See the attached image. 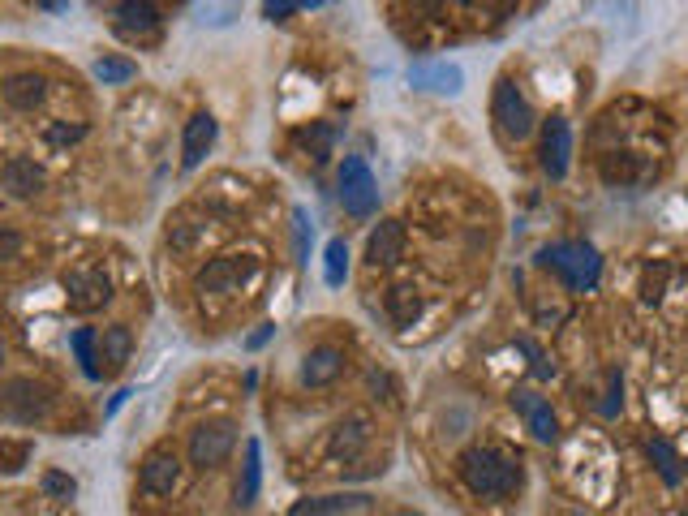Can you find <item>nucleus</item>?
Listing matches in <instances>:
<instances>
[{
	"mask_svg": "<svg viewBox=\"0 0 688 516\" xmlns=\"http://www.w3.org/2000/svg\"><path fill=\"white\" fill-rule=\"evenodd\" d=\"M43 5H48V9H61V5H65V0H43Z\"/></svg>",
	"mask_w": 688,
	"mask_h": 516,
	"instance_id": "obj_39",
	"label": "nucleus"
},
{
	"mask_svg": "<svg viewBox=\"0 0 688 516\" xmlns=\"http://www.w3.org/2000/svg\"><path fill=\"white\" fill-rule=\"evenodd\" d=\"M400 254H405V224L400 220H379L375 233L366 241V258L375 267H392L400 263Z\"/></svg>",
	"mask_w": 688,
	"mask_h": 516,
	"instance_id": "obj_15",
	"label": "nucleus"
},
{
	"mask_svg": "<svg viewBox=\"0 0 688 516\" xmlns=\"http://www.w3.org/2000/svg\"><path fill=\"white\" fill-rule=\"evenodd\" d=\"M0 362H5V340H0Z\"/></svg>",
	"mask_w": 688,
	"mask_h": 516,
	"instance_id": "obj_40",
	"label": "nucleus"
},
{
	"mask_svg": "<svg viewBox=\"0 0 688 516\" xmlns=\"http://www.w3.org/2000/svg\"><path fill=\"white\" fill-rule=\"evenodd\" d=\"M491 108H495V121H499V129H504L508 138H529L534 134V125H538V117H534V108H529V99L521 95V86H516L512 78H504L495 86V99H491Z\"/></svg>",
	"mask_w": 688,
	"mask_h": 516,
	"instance_id": "obj_6",
	"label": "nucleus"
},
{
	"mask_svg": "<svg viewBox=\"0 0 688 516\" xmlns=\"http://www.w3.org/2000/svg\"><path fill=\"white\" fill-rule=\"evenodd\" d=\"M43 168L31 160V155H9L5 168H0V190L9 198H35L43 190Z\"/></svg>",
	"mask_w": 688,
	"mask_h": 516,
	"instance_id": "obj_12",
	"label": "nucleus"
},
{
	"mask_svg": "<svg viewBox=\"0 0 688 516\" xmlns=\"http://www.w3.org/2000/svg\"><path fill=\"white\" fill-rule=\"evenodd\" d=\"M43 495H48V499H74L78 482L69 478V473H61V469H48V473H43Z\"/></svg>",
	"mask_w": 688,
	"mask_h": 516,
	"instance_id": "obj_29",
	"label": "nucleus"
},
{
	"mask_svg": "<svg viewBox=\"0 0 688 516\" xmlns=\"http://www.w3.org/2000/svg\"><path fill=\"white\" fill-rule=\"evenodd\" d=\"M624 383H620V375H611V396H607V405H602V413H607V418H615V413H620V405H624Z\"/></svg>",
	"mask_w": 688,
	"mask_h": 516,
	"instance_id": "obj_35",
	"label": "nucleus"
},
{
	"mask_svg": "<svg viewBox=\"0 0 688 516\" xmlns=\"http://www.w3.org/2000/svg\"><path fill=\"white\" fill-rule=\"evenodd\" d=\"M112 18H117L121 35H155L160 31V9H155L151 0H121V5L112 9Z\"/></svg>",
	"mask_w": 688,
	"mask_h": 516,
	"instance_id": "obj_17",
	"label": "nucleus"
},
{
	"mask_svg": "<svg viewBox=\"0 0 688 516\" xmlns=\"http://www.w3.org/2000/svg\"><path fill=\"white\" fill-rule=\"evenodd\" d=\"M366 443H370V422L362 413H353V418H344L332 435V461H353Z\"/></svg>",
	"mask_w": 688,
	"mask_h": 516,
	"instance_id": "obj_20",
	"label": "nucleus"
},
{
	"mask_svg": "<svg viewBox=\"0 0 688 516\" xmlns=\"http://www.w3.org/2000/svg\"><path fill=\"white\" fill-rule=\"evenodd\" d=\"M237 448V426L228 418H211L198 422L190 430V465L194 469H215L228 461V452Z\"/></svg>",
	"mask_w": 688,
	"mask_h": 516,
	"instance_id": "obj_4",
	"label": "nucleus"
},
{
	"mask_svg": "<svg viewBox=\"0 0 688 516\" xmlns=\"http://www.w3.org/2000/svg\"><path fill=\"white\" fill-rule=\"evenodd\" d=\"M370 508V495H314V499H297L289 516H349Z\"/></svg>",
	"mask_w": 688,
	"mask_h": 516,
	"instance_id": "obj_18",
	"label": "nucleus"
},
{
	"mask_svg": "<svg viewBox=\"0 0 688 516\" xmlns=\"http://www.w3.org/2000/svg\"><path fill=\"white\" fill-rule=\"evenodd\" d=\"M22 246H26V241H22V233H18V228L0 224V263H13V258L22 254Z\"/></svg>",
	"mask_w": 688,
	"mask_h": 516,
	"instance_id": "obj_31",
	"label": "nucleus"
},
{
	"mask_svg": "<svg viewBox=\"0 0 688 516\" xmlns=\"http://www.w3.org/2000/svg\"><path fill=\"white\" fill-rule=\"evenodd\" d=\"M650 456L658 461V473H663V482H667V486H676V482H680V465H676V452H671L663 439H650Z\"/></svg>",
	"mask_w": 688,
	"mask_h": 516,
	"instance_id": "obj_28",
	"label": "nucleus"
},
{
	"mask_svg": "<svg viewBox=\"0 0 688 516\" xmlns=\"http://www.w3.org/2000/svg\"><path fill=\"white\" fill-rule=\"evenodd\" d=\"M129 353H134V332H129L125 323H112L99 332V362H104L108 375L129 362Z\"/></svg>",
	"mask_w": 688,
	"mask_h": 516,
	"instance_id": "obj_21",
	"label": "nucleus"
},
{
	"mask_svg": "<svg viewBox=\"0 0 688 516\" xmlns=\"http://www.w3.org/2000/svg\"><path fill=\"white\" fill-rule=\"evenodd\" d=\"M344 370V353L332 344H319V349L306 353V366H301V383L306 387H327Z\"/></svg>",
	"mask_w": 688,
	"mask_h": 516,
	"instance_id": "obj_19",
	"label": "nucleus"
},
{
	"mask_svg": "<svg viewBox=\"0 0 688 516\" xmlns=\"http://www.w3.org/2000/svg\"><path fill=\"white\" fill-rule=\"evenodd\" d=\"M52 409V387L35 379H9L0 387V413L13 422H43Z\"/></svg>",
	"mask_w": 688,
	"mask_h": 516,
	"instance_id": "obj_5",
	"label": "nucleus"
},
{
	"mask_svg": "<svg viewBox=\"0 0 688 516\" xmlns=\"http://www.w3.org/2000/svg\"><path fill=\"white\" fill-rule=\"evenodd\" d=\"M297 9H301V0H263V18L267 22H284V18H293Z\"/></svg>",
	"mask_w": 688,
	"mask_h": 516,
	"instance_id": "obj_33",
	"label": "nucleus"
},
{
	"mask_svg": "<svg viewBox=\"0 0 688 516\" xmlns=\"http://www.w3.org/2000/svg\"><path fill=\"white\" fill-rule=\"evenodd\" d=\"M271 332H276V327H271V323H263V327H258V332L246 340V349H263V344L271 340Z\"/></svg>",
	"mask_w": 688,
	"mask_h": 516,
	"instance_id": "obj_36",
	"label": "nucleus"
},
{
	"mask_svg": "<svg viewBox=\"0 0 688 516\" xmlns=\"http://www.w3.org/2000/svg\"><path fill=\"white\" fill-rule=\"evenodd\" d=\"M198 233H203V224H194V220H172V224H168V246L185 254V250H194Z\"/></svg>",
	"mask_w": 688,
	"mask_h": 516,
	"instance_id": "obj_27",
	"label": "nucleus"
},
{
	"mask_svg": "<svg viewBox=\"0 0 688 516\" xmlns=\"http://www.w3.org/2000/svg\"><path fill=\"white\" fill-rule=\"evenodd\" d=\"M456 5H469V0H456Z\"/></svg>",
	"mask_w": 688,
	"mask_h": 516,
	"instance_id": "obj_41",
	"label": "nucleus"
},
{
	"mask_svg": "<svg viewBox=\"0 0 688 516\" xmlns=\"http://www.w3.org/2000/svg\"><path fill=\"white\" fill-rule=\"evenodd\" d=\"M684 516H688V504H684Z\"/></svg>",
	"mask_w": 688,
	"mask_h": 516,
	"instance_id": "obj_42",
	"label": "nucleus"
},
{
	"mask_svg": "<svg viewBox=\"0 0 688 516\" xmlns=\"http://www.w3.org/2000/svg\"><path fill=\"white\" fill-rule=\"evenodd\" d=\"M177 482H181L177 452H172V448L147 452V461H142V469H138V486H142V491H147V495H172V491H177Z\"/></svg>",
	"mask_w": 688,
	"mask_h": 516,
	"instance_id": "obj_9",
	"label": "nucleus"
},
{
	"mask_svg": "<svg viewBox=\"0 0 688 516\" xmlns=\"http://www.w3.org/2000/svg\"><path fill=\"white\" fill-rule=\"evenodd\" d=\"M95 78L104 86H125V82L138 78V65L125 61V56H99V61H95Z\"/></svg>",
	"mask_w": 688,
	"mask_h": 516,
	"instance_id": "obj_25",
	"label": "nucleus"
},
{
	"mask_svg": "<svg viewBox=\"0 0 688 516\" xmlns=\"http://www.w3.org/2000/svg\"><path fill=\"white\" fill-rule=\"evenodd\" d=\"M215 134H220V121H215L211 112H198V117L185 121V134H181V168L185 172H194L198 164L207 160Z\"/></svg>",
	"mask_w": 688,
	"mask_h": 516,
	"instance_id": "obj_10",
	"label": "nucleus"
},
{
	"mask_svg": "<svg viewBox=\"0 0 688 516\" xmlns=\"http://www.w3.org/2000/svg\"><path fill=\"white\" fill-rule=\"evenodd\" d=\"M323 280L340 289L344 280H349V246H344V237H332L323 250Z\"/></svg>",
	"mask_w": 688,
	"mask_h": 516,
	"instance_id": "obj_24",
	"label": "nucleus"
},
{
	"mask_svg": "<svg viewBox=\"0 0 688 516\" xmlns=\"http://www.w3.org/2000/svg\"><path fill=\"white\" fill-rule=\"evenodd\" d=\"M258 271V258L250 254H220V258H211V263L198 271V293H215V297H224V293H233L237 284H246L250 276Z\"/></svg>",
	"mask_w": 688,
	"mask_h": 516,
	"instance_id": "obj_7",
	"label": "nucleus"
},
{
	"mask_svg": "<svg viewBox=\"0 0 688 516\" xmlns=\"http://www.w3.org/2000/svg\"><path fill=\"white\" fill-rule=\"evenodd\" d=\"M538 263L555 267L568 289H577V293H590L602 276V258L594 246H585V241H555V246L538 254Z\"/></svg>",
	"mask_w": 688,
	"mask_h": 516,
	"instance_id": "obj_2",
	"label": "nucleus"
},
{
	"mask_svg": "<svg viewBox=\"0 0 688 516\" xmlns=\"http://www.w3.org/2000/svg\"><path fill=\"white\" fill-rule=\"evenodd\" d=\"M340 207L357 220H370L379 211V181L362 155H344L340 164Z\"/></svg>",
	"mask_w": 688,
	"mask_h": 516,
	"instance_id": "obj_3",
	"label": "nucleus"
},
{
	"mask_svg": "<svg viewBox=\"0 0 688 516\" xmlns=\"http://www.w3.org/2000/svg\"><path fill=\"white\" fill-rule=\"evenodd\" d=\"M293 250H297V263L310 258V215H306V207H293Z\"/></svg>",
	"mask_w": 688,
	"mask_h": 516,
	"instance_id": "obj_30",
	"label": "nucleus"
},
{
	"mask_svg": "<svg viewBox=\"0 0 688 516\" xmlns=\"http://www.w3.org/2000/svg\"><path fill=\"white\" fill-rule=\"evenodd\" d=\"M568 160H572V125L564 117H551L542 125V168L547 177H564L568 172Z\"/></svg>",
	"mask_w": 688,
	"mask_h": 516,
	"instance_id": "obj_11",
	"label": "nucleus"
},
{
	"mask_svg": "<svg viewBox=\"0 0 688 516\" xmlns=\"http://www.w3.org/2000/svg\"><path fill=\"white\" fill-rule=\"evenodd\" d=\"M409 82L418 86V91L456 95L465 86V74H461V65H452V61H426V65H413L409 69Z\"/></svg>",
	"mask_w": 688,
	"mask_h": 516,
	"instance_id": "obj_14",
	"label": "nucleus"
},
{
	"mask_svg": "<svg viewBox=\"0 0 688 516\" xmlns=\"http://www.w3.org/2000/svg\"><path fill=\"white\" fill-rule=\"evenodd\" d=\"M301 5H310V9H319V5H336V0H301Z\"/></svg>",
	"mask_w": 688,
	"mask_h": 516,
	"instance_id": "obj_38",
	"label": "nucleus"
},
{
	"mask_svg": "<svg viewBox=\"0 0 688 516\" xmlns=\"http://www.w3.org/2000/svg\"><path fill=\"white\" fill-rule=\"evenodd\" d=\"M129 396H134V392H129V387H125V392H117V396H112V405L104 409V418H112V413H117V409L125 405V400H129Z\"/></svg>",
	"mask_w": 688,
	"mask_h": 516,
	"instance_id": "obj_37",
	"label": "nucleus"
},
{
	"mask_svg": "<svg viewBox=\"0 0 688 516\" xmlns=\"http://www.w3.org/2000/svg\"><path fill=\"white\" fill-rule=\"evenodd\" d=\"M387 314H392L396 323H413L422 314V297L413 289H392L387 293Z\"/></svg>",
	"mask_w": 688,
	"mask_h": 516,
	"instance_id": "obj_26",
	"label": "nucleus"
},
{
	"mask_svg": "<svg viewBox=\"0 0 688 516\" xmlns=\"http://www.w3.org/2000/svg\"><path fill=\"white\" fill-rule=\"evenodd\" d=\"M512 405H516V413H521V418H525V426L534 430V439L551 443V439L559 435L555 413H551V405H547V400H542L538 392H516V396H512Z\"/></svg>",
	"mask_w": 688,
	"mask_h": 516,
	"instance_id": "obj_16",
	"label": "nucleus"
},
{
	"mask_svg": "<svg viewBox=\"0 0 688 516\" xmlns=\"http://www.w3.org/2000/svg\"><path fill=\"white\" fill-rule=\"evenodd\" d=\"M69 349H74V357L82 362V375L86 379L104 375V370H99V332H91V327H78V332L69 336Z\"/></svg>",
	"mask_w": 688,
	"mask_h": 516,
	"instance_id": "obj_23",
	"label": "nucleus"
},
{
	"mask_svg": "<svg viewBox=\"0 0 688 516\" xmlns=\"http://www.w3.org/2000/svg\"><path fill=\"white\" fill-rule=\"evenodd\" d=\"M258 486H263V448H258V439H246V465H241L237 478V508H254Z\"/></svg>",
	"mask_w": 688,
	"mask_h": 516,
	"instance_id": "obj_22",
	"label": "nucleus"
},
{
	"mask_svg": "<svg viewBox=\"0 0 688 516\" xmlns=\"http://www.w3.org/2000/svg\"><path fill=\"white\" fill-rule=\"evenodd\" d=\"M461 478L473 495H512L516 486H521V465L499 456L495 448H465Z\"/></svg>",
	"mask_w": 688,
	"mask_h": 516,
	"instance_id": "obj_1",
	"label": "nucleus"
},
{
	"mask_svg": "<svg viewBox=\"0 0 688 516\" xmlns=\"http://www.w3.org/2000/svg\"><path fill=\"white\" fill-rule=\"evenodd\" d=\"M663 280H667V263H658V271L650 267L641 280V297L645 301H663Z\"/></svg>",
	"mask_w": 688,
	"mask_h": 516,
	"instance_id": "obj_32",
	"label": "nucleus"
},
{
	"mask_svg": "<svg viewBox=\"0 0 688 516\" xmlns=\"http://www.w3.org/2000/svg\"><path fill=\"white\" fill-rule=\"evenodd\" d=\"M86 125H48V142L52 147H65V142H82Z\"/></svg>",
	"mask_w": 688,
	"mask_h": 516,
	"instance_id": "obj_34",
	"label": "nucleus"
},
{
	"mask_svg": "<svg viewBox=\"0 0 688 516\" xmlns=\"http://www.w3.org/2000/svg\"><path fill=\"white\" fill-rule=\"evenodd\" d=\"M108 297H112V280H108V271L86 267V271H69V276H65V301H69V310L91 314V310L104 306Z\"/></svg>",
	"mask_w": 688,
	"mask_h": 516,
	"instance_id": "obj_8",
	"label": "nucleus"
},
{
	"mask_svg": "<svg viewBox=\"0 0 688 516\" xmlns=\"http://www.w3.org/2000/svg\"><path fill=\"white\" fill-rule=\"evenodd\" d=\"M0 95H5L9 108L35 112L43 99H48V78L35 74V69H22V74H9L5 82H0Z\"/></svg>",
	"mask_w": 688,
	"mask_h": 516,
	"instance_id": "obj_13",
	"label": "nucleus"
}]
</instances>
